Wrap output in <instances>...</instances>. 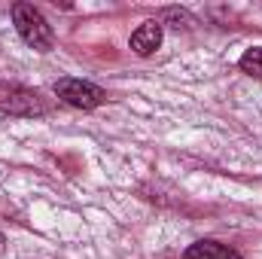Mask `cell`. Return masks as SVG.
Segmentation results:
<instances>
[{
	"label": "cell",
	"mask_w": 262,
	"mask_h": 259,
	"mask_svg": "<svg viewBox=\"0 0 262 259\" xmlns=\"http://www.w3.org/2000/svg\"><path fill=\"white\" fill-rule=\"evenodd\" d=\"M12 21H15L18 37H21L31 49H37V52H49V49L55 46V34H52L49 21H46L43 12L34 9L31 3H15V6H12Z\"/></svg>",
	"instance_id": "6da1fadb"
},
{
	"label": "cell",
	"mask_w": 262,
	"mask_h": 259,
	"mask_svg": "<svg viewBox=\"0 0 262 259\" xmlns=\"http://www.w3.org/2000/svg\"><path fill=\"white\" fill-rule=\"evenodd\" d=\"M55 95H58V101H64L67 107H76V110H95L107 101V92L101 85L73 79V76H64L55 82Z\"/></svg>",
	"instance_id": "7a4b0ae2"
},
{
	"label": "cell",
	"mask_w": 262,
	"mask_h": 259,
	"mask_svg": "<svg viewBox=\"0 0 262 259\" xmlns=\"http://www.w3.org/2000/svg\"><path fill=\"white\" fill-rule=\"evenodd\" d=\"M0 110L12 113V116H40V113H46V104L40 101L37 92H31L25 85L0 82Z\"/></svg>",
	"instance_id": "3957f363"
},
{
	"label": "cell",
	"mask_w": 262,
	"mask_h": 259,
	"mask_svg": "<svg viewBox=\"0 0 262 259\" xmlns=\"http://www.w3.org/2000/svg\"><path fill=\"white\" fill-rule=\"evenodd\" d=\"M162 46V25L159 21H146V25H140L134 34H131V49L137 52V55H152L156 49Z\"/></svg>",
	"instance_id": "277c9868"
},
{
	"label": "cell",
	"mask_w": 262,
	"mask_h": 259,
	"mask_svg": "<svg viewBox=\"0 0 262 259\" xmlns=\"http://www.w3.org/2000/svg\"><path fill=\"white\" fill-rule=\"evenodd\" d=\"M183 259H244L238 250H232V247H226V244H220V241H195Z\"/></svg>",
	"instance_id": "5b68a950"
},
{
	"label": "cell",
	"mask_w": 262,
	"mask_h": 259,
	"mask_svg": "<svg viewBox=\"0 0 262 259\" xmlns=\"http://www.w3.org/2000/svg\"><path fill=\"white\" fill-rule=\"evenodd\" d=\"M238 67H241L247 76H253V79H262V46H253V49H247V52L241 55Z\"/></svg>",
	"instance_id": "8992f818"
},
{
	"label": "cell",
	"mask_w": 262,
	"mask_h": 259,
	"mask_svg": "<svg viewBox=\"0 0 262 259\" xmlns=\"http://www.w3.org/2000/svg\"><path fill=\"white\" fill-rule=\"evenodd\" d=\"M3 247H6V238H3V232H0V253H3Z\"/></svg>",
	"instance_id": "52a82bcc"
},
{
	"label": "cell",
	"mask_w": 262,
	"mask_h": 259,
	"mask_svg": "<svg viewBox=\"0 0 262 259\" xmlns=\"http://www.w3.org/2000/svg\"><path fill=\"white\" fill-rule=\"evenodd\" d=\"M0 82H3V79H0Z\"/></svg>",
	"instance_id": "ba28073f"
}]
</instances>
